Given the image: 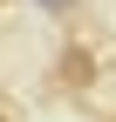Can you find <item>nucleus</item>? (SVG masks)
Instances as JSON below:
<instances>
[{"instance_id":"nucleus-4","label":"nucleus","mask_w":116,"mask_h":122,"mask_svg":"<svg viewBox=\"0 0 116 122\" xmlns=\"http://www.w3.org/2000/svg\"><path fill=\"white\" fill-rule=\"evenodd\" d=\"M0 122H7V115H0Z\"/></svg>"},{"instance_id":"nucleus-3","label":"nucleus","mask_w":116,"mask_h":122,"mask_svg":"<svg viewBox=\"0 0 116 122\" xmlns=\"http://www.w3.org/2000/svg\"><path fill=\"white\" fill-rule=\"evenodd\" d=\"M0 7H14V0H0Z\"/></svg>"},{"instance_id":"nucleus-1","label":"nucleus","mask_w":116,"mask_h":122,"mask_svg":"<svg viewBox=\"0 0 116 122\" xmlns=\"http://www.w3.org/2000/svg\"><path fill=\"white\" fill-rule=\"evenodd\" d=\"M62 81H68V88H89V81H96V54H89V48H62Z\"/></svg>"},{"instance_id":"nucleus-2","label":"nucleus","mask_w":116,"mask_h":122,"mask_svg":"<svg viewBox=\"0 0 116 122\" xmlns=\"http://www.w3.org/2000/svg\"><path fill=\"white\" fill-rule=\"evenodd\" d=\"M34 7L48 14V20H75V7H82V0H34Z\"/></svg>"}]
</instances>
